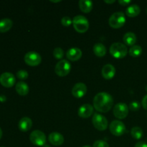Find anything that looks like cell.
Instances as JSON below:
<instances>
[{
  "instance_id": "6da1fadb",
  "label": "cell",
  "mask_w": 147,
  "mask_h": 147,
  "mask_svg": "<svg viewBox=\"0 0 147 147\" xmlns=\"http://www.w3.org/2000/svg\"><path fill=\"white\" fill-rule=\"evenodd\" d=\"M93 108L100 113H107L113 106L112 96L106 92H100L93 98Z\"/></svg>"
},
{
  "instance_id": "7a4b0ae2",
  "label": "cell",
  "mask_w": 147,
  "mask_h": 147,
  "mask_svg": "<svg viewBox=\"0 0 147 147\" xmlns=\"http://www.w3.org/2000/svg\"><path fill=\"white\" fill-rule=\"evenodd\" d=\"M111 55L116 59H122L127 55V46L121 42H114L111 45L109 49Z\"/></svg>"
},
{
  "instance_id": "3957f363",
  "label": "cell",
  "mask_w": 147,
  "mask_h": 147,
  "mask_svg": "<svg viewBox=\"0 0 147 147\" xmlns=\"http://www.w3.org/2000/svg\"><path fill=\"white\" fill-rule=\"evenodd\" d=\"M73 25L78 32L84 33L88 30L89 22L83 15H77L73 18Z\"/></svg>"
},
{
  "instance_id": "277c9868",
  "label": "cell",
  "mask_w": 147,
  "mask_h": 147,
  "mask_svg": "<svg viewBox=\"0 0 147 147\" xmlns=\"http://www.w3.org/2000/svg\"><path fill=\"white\" fill-rule=\"evenodd\" d=\"M126 21L124 13L122 11H116L109 17V24L112 28L119 29L124 25Z\"/></svg>"
},
{
  "instance_id": "5b68a950",
  "label": "cell",
  "mask_w": 147,
  "mask_h": 147,
  "mask_svg": "<svg viewBox=\"0 0 147 147\" xmlns=\"http://www.w3.org/2000/svg\"><path fill=\"white\" fill-rule=\"evenodd\" d=\"M71 70V65L67 60H61L56 64L55 72L60 77H65L70 73Z\"/></svg>"
},
{
  "instance_id": "8992f818",
  "label": "cell",
  "mask_w": 147,
  "mask_h": 147,
  "mask_svg": "<svg viewBox=\"0 0 147 147\" xmlns=\"http://www.w3.org/2000/svg\"><path fill=\"white\" fill-rule=\"evenodd\" d=\"M30 140L34 145L37 146H43L46 144V135L44 132L40 130H34L30 134Z\"/></svg>"
},
{
  "instance_id": "52a82bcc",
  "label": "cell",
  "mask_w": 147,
  "mask_h": 147,
  "mask_svg": "<svg viewBox=\"0 0 147 147\" xmlns=\"http://www.w3.org/2000/svg\"><path fill=\"white\" fill-rule=\"evenodd\" d=\"M92 123L97 130L105 131L107 129L109 123L108 120L104 116L100 113H95L92 118Z\"/></svg>"
},
{
  "instance_id": "ba28073f",
  "label": "cell",
  "mask_w": 147,
  "mask_h": 147,
  "mask_svg": "<svg viewBox=\"0 0 147 147\" xmlns=\"http://www.w3.org/2000/svg\"><path fill=\"white\" fill-rule=\"evenodd\" d=\"M109 130L111 133L114 136H120L124 134L126 129L123 122L119 120H114L109 125Z\"/></svg>"
},
{
  "instance_id": "9c48e42d",
  "label": "cell",
  "mask_w": 147,
  "mask_h": 147,
  "mask_svg": "<svg viewBox=\"0 0 147 147\" xmlns=\"http://www.w3.org/2000/svg\"><path fill=\"white\" fill-rule=\"evenodd\" d=\"M24 62L30 66H37L41 63L42 57L38 53L35 51L28 52L24 57Z\"/></svg>"
},
{
  "instance_id": "30bf717a",
  "label": "cell",
  "mask_w": 147,
  "mask_h": 147,
  "mask_svg": "<svg viewBox=\"0 0 147 147\" xmlns=\"http://www.w3.org/2000/svg\"><path fill=\"white\" fill-rule=\"evenodd\" d=\"M129 106L124 103H118L114 106L113 113L116 118L119 119H124L129 114Z\"/></svg>"
},
{
  "instance_id": "8fae6325",
  "label": "cell",
  "mask_w": 147,
  "mask_h": 147,
  "mask_svg": "<svg viewBox=\"0 0 147 147\" xmlns=\"http://www.w3.org/2000/svg\"><path fill=\"white\" fill-rule=\"evenodd\" d=\"M16 78L15 76L11 73L5 72L3 73L0 76V83L4 87L11 88L15 84Z\"/></svg>"
},
{
  "instance_id": "7c38bea8",
  "label": "cell",
  "mask_w": 147,
  "mask_h": 147,
  "mask_svg": "<svg viewBox=\"0 0 147 147\" xmlns=\"http://www.w3.org/2000/svg\"><path fill=\"white\" fill-rule=\"evenodd\" d=\"M72 95L76 98H81L87 93V86L83 83H78L72 88Z\"/></svg>"
},
{
  "instance_id": "4fadbf2b",
  "label": "cell",
  "mask_w": 147,
  "mask_h": 147,
  "mask_svg": "<svg viewBox=\"0 0 147 147\" xmlns=\"http://www.w3.org/2000/svg\"><path fill=\"white\" fill-rule=\"evenodd\" d=\"M93 110H94V108L92 105L89 103H85L78 109V114L83 119H87L91 116V115L93 113Z\"/></svg>"
},
{
  "instance_id": "5bb4252c",
  "label": "cell",
  "mask_w": 147,
  "mask_h": 147,
  "mask_svg": "<svg viewBox=\"0 0 147 147\" xmlns=\"http://www.w3.org/2000/svg\"><path fill=\"white\" fill-rule=\"evenodd\" d=\"M116 74V68L111 64H106L102 67L101 75L106 80L112 79Z\"/></svg>"
},
{
  "instance_id": "9a60e30c",
  "label": "cell",
  "mask_w": 147,
  "mask_h": 147,
  "mask_svg": "<svg viewBox=\"0 0 147 147\" xmlns=\"http://www.w3.org/2000/svg\"><path fill=\"white\" fill-rule=\"evenodd\" d=\"M48 140L51 144L54 146H61L64 143V137L59 132H52L49 134Z\"/></svg>"
},
{
  "instance_id": "2e32d148",
  "label": "cell",
  "mask_w": 147,
  "mask_h": 147,
  "mask_svg": "<svg viewBox=\"0 0 147 147\" xmlns=\"http://www.w3.org/2000/svg\"><path fill=\"white\" fill-rule=\"evenodd\" d=\"M82 51L78 47H72L66 53V57L70 61H77L82 57Z\"/></svg>"
},
{
  "instance_id": "e0dca14e",
  "label": "cell",
  "mask_w": 147,
  "mask_h": 147,
  "mask_svg": "<svg viewBox=\"0 0 147 147\" xmlns=\"http://www.w3.org/2000/svg\"><path fill=\"white\" fill-rule=\"evenodd\" d=\"M32 126V121L29 117H23L18 123V127L22 132H27L30 130Z\"/></svg>"
},
{
  "instance_id": "ac0fdd59",
  "label": "cell",
  "mask_w": 147,
  "mask_h": 147,
  "mask_svg": "<svg viewBox=\"0 0 147 147\" xmlns=\"http://www.w3.org/2000/svg\"><path fill=\"white\" fill-rule=\"evenodd\" d=\"M15 90L17 93L20 96H26L28 94L30 91V88L28 85L24 81H19L17 82L15 86Z\"/></svg>"
},
{
  "instance_id": "d6986e66",
  "label": "cell",
  "mask_w": 147,
  "mask_h": 147,
  "mask_svg": "<svg viewBox=\"0 0 147 147\" xmlns=\"http://www.w3.org/2000/svg\"><path fill=\"white\" fill-rule=\"evenodd\" d=\"M123 40L126 46H131V47H132L136 42L137 37H136V34L132 32H126L123 35Z\"/></svg>"
},
{
  "instance_id": "ffe728a7",
  "label": "cell",
  "mask_w": 147,
  "mask_h": 147,
  "mask_svg": "<svg viewBox=\"0 0 147 147\" xmlns=\"http://www.w3.org/2000/svg\"><path fill=\"white\" fill-rule=\"evenodd\" d=\"M78 5L81 11L83 13H89L93 9V1L90 0H80Z\"/></svg>"
},
{
  "instance_id": "44dd1931",
  "label": "cell",
  "mask_w": 147,
  "mask_h": 147,
  "mask_svg": "<svg viewBox=\"0 0 147 147\" xmlns=\"http://www.w3.org/2000/svg\"><path fill=\"white\" fill-rule=\"evenodd\" d=\"M141 12V9L137 4H131L126 9V14L129 17H135Z\"/></svg>"
},
{
  "instance_id": "7402d4cb",
  "label": "cell",
  "mask_w": 147,
  "mask_h": 147,
  "mask_svg": "<svg viewBox=\"0 0 147 147\" xmlns=\"http://www.w3.org/2000/svg\"><path fill=\"white\" fill-rule=\"evenodd\" d=\"M106 52H107L106 47L102 43H96L93 46V53L97 57H103V56L106 55Z\"/></svg>"
},
{
  "instance_id": "603a6c76",
  "label": "cell",
  "mask_w": 147,
  "mask_h": 147,
  "mask_svg": "<svg viewBox=\"0 0 147 147\" xmlns=\"http://www.w3.org/2000/svg\"><path fill=\"white\" fill-rule=\"evenodd\" d=\"M12 20L9 18H4L0 20V32H6L11 28Z\"/></svg>"
},
{
  "instance_id": "cb8c5ba5",
  "label": "cell",
  "mask_w": 147,
  "mask_h": 147,
  "mask_svg": "<svg viewBox=\"0 0 147 147\" xmlns=\"http://www.w3.org/2000/svg\"><path fill=\"white\" fill-rule=\"evenodd\" d=\"M131 135L134 139L139 140V139H142V136H143V130H142V128L139 127V126H134L131 130Z\"/></svg>"
},
{
  "instance_id": "d4e9b609",
  "label": "cell",
  "mask_w": 147,
  "mask_h": 147,
  "mask_svg": "<svg viewBox=\"0 0 147 147\" xmlns=\"http://www.w3.org/2000/svg\"><path fill=\"white\" fill-rule=\"evenodd\" d=\"M142 53V48L140 45H134V46L130 47L129 50V53L130 56L133 57H137L139 55H141Z\"/></svg>"
},
{
  "instance_id": "484cf974",
  "label": "cell",
  "mask_w": 147,
  "mask_h": 147,
  "mask_svg": "<svg viewBox=\"0 0 147 147\" xmlns=\"http://www.w3.org/2000/svg\"><path fill=\"white\" fill-rule=\"evenodd\" d=\"M64 55V51L61 47H55L53 50V56L57 60H63Z\"/></svg>"
},
{
  "instance_id": "4316f807",
  "label": "cell",
  "mask_w": 147,
  "mask_h": 147,
  "mask_svg": "<svg viewBox=\"0 0 147 147\" xmlns=\"http://www.w3.org/2000/svg\"><path fill=\"white\" fill-rule=\"evenodd\" d=\"M17 77L20 80H26L28 78L29 74L27 71L24 70H20L17 72Z\"/></svg>"
},
{
  "instance_id": "83f0119b",
  "label": "cell",
  "mask_w": 147,
  "mask_h": 147,
  "mask_svg": "<svg viewBox=\"0 0 147 147\" xmlns=\"http://www.w3.org/2000/svg\"><path fill=\"white\" fill-rule=\"evenodd\" d=\"M141 103L139 101H132L129 104V109L132 111H137L140 109Z\"/></svg>"
},
{
  "instance_id": "f1b7e54d",
  "label": "cell",
  "mask_w": 147,
  "mask_h": 147,
  "mask_svg": "<svg viewBox=\"0 0 147 147\" xmlns=\"http://www.w3.org/2000/svg\"><path fill=\"white\" fill-rule=\"evenodd\" d=\"M61 24L65 27H68L70 24H73V20H71L70 17L65 16L61 19Z\"/></svg>"
},
{
  "instance_id": "f546056e",
  "label": "cell",
  "mask_w": 147,
  "mask_h": 147,
  "mask_svg": "<svg viewBox=\"0 0 147 147\" xmlns=\"http://www.w3.org/2000/svg\"><path fill=\"white\" fill-rule=\"evenodd\" d=\"M93 147H109V145L105 141L97 140L93 143Z\"/></svg>"
},
{
  "instance_id": "4dcf8cb0",
  "label": "cell",
  "mask_w": 147,
  "mask_h": 147,
  "mask_svg": "<svg viewBox=\"0 0 147 147\" xmlns=\"http://www.w3.org/2000/svg\"><path fill=\"white\" fill-rule=\"evenodd\" d=\"M142 104L144 109L145 110H147V95H146V96L143 98V99H142Z\"/></svg>"
},
{
  "instance_id": "1f68e13d",
  "label": "cell",
  "mask_w": 147,
  "mask_h": 147,
  "mask_svg": "<svg viewBox=\"0 0 147 147\" xmlns=\"http://www.w3.org/2000/svg\"><path fill=\"white\" fill-rule=\"evenodd\" d=\"M118 2H119L121 6H127L128 4H130L131 1L130 0H119Z\"/></svg>"
},
{
  "instance_id": "d6a6232c",
  "label": "cell",
  "mask_w": 147,
  "mask_h": 147,
  "mask_svg": "<svg viewBox=\"0 0 147 147\" xmlns=\"http://www.w3.org/2000/svg\"><path fill=\"white\" fill-rule=\"evenodd\" d=\"M134 147H147V144L146 142H139L137 144H136Z\"/></svg>"
},
{
  "instance_id": "836d02e7",
  "label": "cell",
  "mask_w": 147,
  "mask_h": 147,
  "mask_svg": "<svg viewBox=\"0 0 147 147\" xmlns=\"http://www.w3.org/2000/svg\"><path fill=\"white\" fill-rule=\"evenodd\" d=\"M104 1L107 4H113L115 2V0H104Z\"/></svg>"
},
{
  "instance_id": "e575fe53",
  "label": "cell",
  "mask_w": 147,
  "mask_h": 147,
  "mask_svg": "<svg viewBox=\"0 0 147 147\" xmlns=\"http://www.w3.org/2000/svg\"><path fill=\"white\" fill-rule=\"evenodd\" d=\"M50 2H53V3H57V2H60V0H57V1H53V0H50Z\"/></svg>"
},
{
  "instance_id": "d590c367",
  "label": "cell",
  "mask_w": 147,
  "mask_h": 147,
  "mask_svg": "<svg viewBox=\"0 0 147 147\" xmlns=\"http://www.w3.org/2000/svg\"><path fill=\"white\" fill-rule=\"evenodd\" d=\"M2 130H1V128H0V139H1V136H2Z\"/></svg>"
},
{
  "instance_id": "8d00e7d4",
  "label": "cell",
  "mask_w": 147,
  "mask_h": 147,
  "mask_svg": "<svg viewBox=\"0 0 147 147\" xmlns=\"http://www.w3.org/2000/svg\"><path fill=\"white\" fill-rule=\"evenodd\" d=\"M42 147H50V145H48V144H45Z\"/></svg>"
},
{
  "instance_id": "74e56055",
  "label": "cell",
  "mask_w": 147,
  "mask_h": 147,
  "mask_svg": "<svg viewBox=\"0 0 147 147\" xmlns=\"http://www.w3.org/2000/svg\"><path fill=\"white\" fill-rule=\"evenodd\" d=\"M83 147H91V146H89V145H85V146H83Z\"/></svg>"
},
{
  "instance_id": "f35d334b",
  "label": "cell",
  "mask_w": 147,
  "mask_h": 147,
  "mask_svg": "<svg viewBox=\"0 0 147 147\" xmlns=\"http://www.w3.org/2000/svg\"><path fill=\"white\" fill-rule=\"evenodd\" d=\"M146 91H147V86H146Z\"/></svg>"
},
{
  "instance_id": "ab89813d",
  "label": "cell",
  "mask_w": 147,
  "mask_h": 147,
  "mask_svg": "<svg viewBox=\"0 0 147 147\" xmlns=\"http://www.w3.org/2000/svg\"><path fill=\"white\" fill-rule=\"evenodd\" d=\"M146 14H147V7H146Z\"/></svg>"
},
{
  "instance_id": "60d3db41",
  "label": "cell",
  "mask_w": 147,
  "mask_h": 147,
  "mask_svg": "<svg viewBox=\"0 0 147 147\" xmlns=\"http://www.w3.org/2000/svg\"><path fill=\"white\" fill-rule=\"evenodd\" d=\"M1 147H4V146H1Z\"/></svg>"
}]
</instances>
